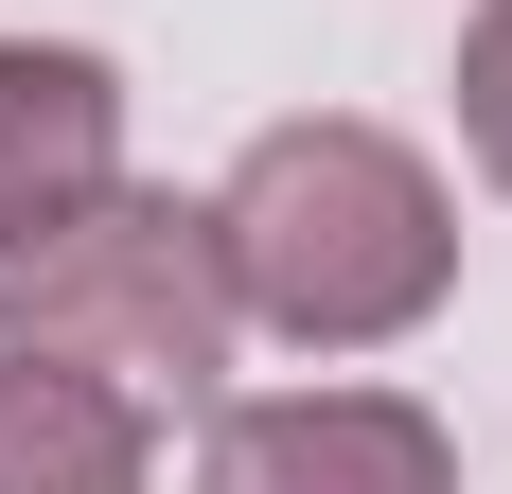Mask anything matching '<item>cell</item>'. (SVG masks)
<instances>
[{
    "label": "cell",
    "mask_w": 512,
    "mask_h": 494,
    "mask_svg": "<svg viewBox=\"0 0 512 494\" xmlns=\"http://www.w3.org/2000/svg\"><path fill=\"white\" fill-rule=\"evenodd\" d=\"M0 336L18 353H71L142 406H212L248 300H230V247H212V195H142L106 177L89 212H53L36 247H0Z\"/></svg>",
    "instance_id": "2"
},
{
    "label": "cell",
    "mask_w": 512,
    "mask_h": 494,
    "mask_svg": "<svg viewBox=\"0 0 512 494\" xmlns=\"http://www.w3.org/2000/svg\"><path fill=\"white\" fill-rule=\"evenodd\" d=\"M142 477H159V406L142 389L0 336V494H142Z\"/></svg>",
    "instance_id": "5"
},
{
    "label": "cell",
    "mask_w": 512,
    "mask_h": 494,
    "mask_svg": "<svg viewBox=\"0 0 512 494\" xmlns=\"http://www.w3.org/2000/svg\"><path fill=\"white\" fill-rule=\"evenodd\" d=\"M195 494H460V442L407 389H248L212 406Z\"/></svg>",
    "instance_id": "3"
},
{
    "label": "cell",
    "mask_w": 512,
    "mask_h": 494,
    "mask_svg": "<svg viewBox=\"0 0 512 494\" xmlns=\"http://www.w3.org/2000/svg\"><path fill=\"white\" fill-rule=\"evenodd\" d=\"M460 142H477V177L512 195V0L460 18Z\"/></svg>",
    "instance_id": "6"
},
{
    "label": "cell",
    "mask_w": 512,
    "mask_h": 494,
    "mask_svg": "<svg viewBox=\"0 0 512 494\" xmlns=\"http://www.w3.org/2000/svg\"><path fill=\"white\" fill-rule=\"evenodd\" d=\"M212 247H230V300H248L265 336L389 353V336L442 318V283H460V195L424 177V142L318 106V124H265V142L230 159Z\"/></svg>",
    "instance_id": "1"
},
{
    "label": "cell",
    "mask_w": 512,
    "mask_h": 494,
    "mask_svg": "<svg viewBox=\"0 0 512 494\" xmlns=\"http://www.w3.org/2000/svg\"><path fill=\"white\" fill-rule=\"evenodd\" d=\"M106 177H124V71L71 36H0V247H36Z\"/></svg>",
    "instance_id": "4"
}]
</instances>
